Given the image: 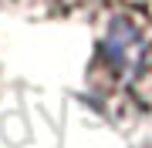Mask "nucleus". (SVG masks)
<instances>
[{
  "label": "nucleus",
  "instance_id": "2",
  "mask_svg": "<svg viewBox=\"0 0 152 148\" xmlns=\"http://www.w3.org/2000/svg\"><path fill=\"white\" fill-rule=\"evenodd\" d=\"M7 4L20 7L27 14H37V17H58V14H71L78 7H85L88 0H7Z\"/></svg>",
  "mask_w": 152,
  "mask_h": 148
},
{
  "label": "nucleus",
  "instance_id": "1",
  "mask_svg": "<svg viewBox=\"0 0 152 148\" xmlns=\"http://www.w3.org/2000/svg\"><path fill=\"white\" fill-rule=\"evenodd\" d=\"M91 84L112 101L152 108V0H112Z\"/></svg>",
  "mask_w": 152,
  "mask_h": 148
}]
</instances>
